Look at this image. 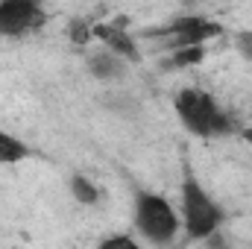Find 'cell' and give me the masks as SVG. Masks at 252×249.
<instances>
[{"label": "cell", "mask_w": 252, "mask_h": 249, "mask_svg": "<svg viewBox=\"0 0 252 249\" xmlns=\"http://www.w3.org/2000/svg\"><path fill=\"white\" fill-rule=\"evenodd\" d=\"M176 112L182 118V124L188 126L193 135L211 138V135H223L229 132V118L214 106V100L199 91V88H185L176 97Z\"/></svg>", "instance_id": "obj_1"}, {"label": "cell", "mask_w": 252, "mask_h": 249, "mask_svg": "<svg viewBox=\"0 0 252 249\" xmlns=\"http://www.w3.org/2000/svg\"><path fill=\"white\" fill-rule=\"evenodd\" d=\"M135 223L138 229L144 232L147 241L153 244H167L176 238V229H179V220L170 208V202L164 196H156V193H147L141 190L138 193V202H135Z\"/></svg>", "instance_id": "obj_2"}, {"label": "cell", "mask_w": 252, "mask_h": 249, "mask_svg": "<svg viewBox=\"0 0 252 249\" xmlns=\"http://www.w3.org/2000/svg\"><path fill=\"white\" fill-rule=\"evenodd\" d=\"M182 211L190 238H208L220 226V208L205 196V190L190 173L185 176V187H182Z\"/></svg>", "instance_id": "obj_3"}, {"label": "cell", "mask_w": 252, "mask_h": 249, "mask_svg": "<svg viewBox=\"0 0 252 249\" xmlns=\"http://www.w3.org/2000/svg\"><path fill=\"white\" fill-rule=\"evenodd\" d=\"M44 24V12L30 0H6L0 3V35H21Z\"/></svg>", "instance_id": "obj_4"}, {"label": "cell", "mask_w": 252, "mask_h": 249, "mask_svg": "<svg viewBox=\"0 0 252 249\" xmlns=\"http://www.w3.org/2000/svg\"><path fill=\"white\" fill-rule=\"evenodd\" d=\"M164 35H170L173 38V47L182 50V47H199L202 41L220 35V27L217 24H208L202 18H182V21H173L164 30Z\"/></svg>", "instance_id": "obj_5"}, {"label": "cell", "mask_w": 252, "mask_h": 249, "mask_svg": "<svg viewBox=\"0 0 252 249\" xmlns=\"http://www.w3.org/2000/svg\"><path fill=\"white\" fill-rule=\"evenodd\" d=\"M94 35H97V38H103V41H106L109 47H115L118 53H126L129 59H135V56H138V50H135L132 38H129L126 32H121L118 27H106V24H103V27H94Z\"/></svg>", "instance_id": "obj_6"}, {"label": "cell", "mask_w": 252, "mask_h": 249, "mask_svg": "<svg viewBox=\"0 0 252 249\" xmlns=\"http://www.w3.org/2000/svg\"><path fill=\"white\" fill-rule=\"evenodd\" d=\"M27 156H30V150H27L18 138L0 132V164H15V161H21V158H27Z\"/></svg>", "instance_id": "obj_7"}, {"label": "cell", "mask_w": 252, "mask_h": 249, "mask_svg": "<svg viewBox=\"0 0 252 249\" xmlns=\"http://www.w3.org/2000/svg\"><path fill=\"white\" fill-rule=\"evenodd\" d=\"M70 190H73V196H76L79 202H85V205L97 202V187L91 185L85 176H73V182H70Z\"/></svg>", "instance_id": "obj_8"}, {"label": "cell", "mask_w": 252, "mask_h": 249, "mask_svg": "<svg viewBox=\"0 0 252 249\" xmlns=\"http://www.w3.org/2000/svg\"><path fill=\"white\" fill-rule=\"evenodd\" d=\"M91 70L97 76H112V73H118V64H115L112 56H94L91 59Z\"/></svg>", "instance_id": "obj_9"}, {"label": "cell", "mask_w": 252, "mask_h": 249, "mask_svg": "<svg viewBox=\"0 0 252 249\" xmlns=\"http://www.w3.org/2000/svg\"><path fill=\"white\" fill-rule=\"evenodd\" d=\"M199 59H202V47H182L173 56V64H196Z\"/></svg>", "instance_id": "obj_10"}, {"label": "cell", "mask_w": 252, "mask_h": 249, "mask_svg": "<svg viewBox=\"0 0 252 249\" xmlns=\"http://www.w3.org/2000/svg\"><path fill=\"white\" fill-rule=\"evenodd\" d=\"M100 249H138V244L132 241V238H126V235H118V238H109V241H103Z\"/></svg>", "instance_id": "obj_11"}, {"label": "cell", "mask_w": 252, "mask_h": 249, "mask_svg": "<svg viewBox=\"0 0 252 249\" xmlns=\"http://www.w3.org/2000/svg\"><path fill=\"white\" fill-rule=\"evenodd\" d=\"M241 50H247V56H252V35H241Z\"/></svg>", "instance_id": "obj_12"}, {"label": "cell", "mask_w": 252, "mask_h": 249, "mask_svg": "<svg viewBox=\"0 0 252 249\" xmlns=\"http://www.w3.org/2000/svg\"><path fill=\"white\" fill-rule=\"evenodd\" d=\"M244 138H247V141L252 144V129H247V132H244Z\"/></svg>", "instance_id": "obj_13"}]
</instances>
